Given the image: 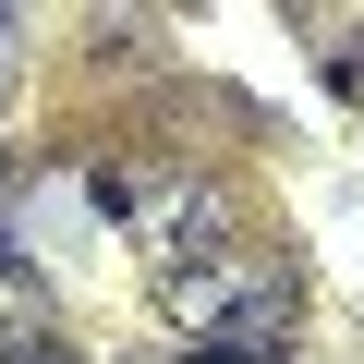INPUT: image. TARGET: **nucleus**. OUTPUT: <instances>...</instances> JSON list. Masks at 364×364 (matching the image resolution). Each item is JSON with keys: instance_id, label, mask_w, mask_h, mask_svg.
Returning <instances> with one entry per match:
<instances>
[{"instance_id": "obj_3", "label": "nucleus", "mask_w": 364, "mask_h": 364, "mask_svg": "<svg viewBox=\"0 0 364 364\" xmlns=\"http://www.w3.org/2000/svg\"><path fill=\"white\" fill-rule=\"evenodd\" d=\"M0 364H85V352H73V340H49V328H37V340H0Z\"/></svg>"}, {"instance_id": "obj_1", "label": "nucleus", "mask_w": 364, "mask_h": 364, "mask_svg": "<svg viewBox=\"0 0 364 364\" xmlns=\"http://www.w3.org/2000/svg\"><path fill=\"white\" fill-rule=\"evenodd\" d=\"M279 291H291V279H279L267 255H243V243H231V255H207V267H182V279H158V304H170V340H182V352L219 340V328H231V316H255V304H279Z\"/></svg>"}, {"instance_id": "obj_2", "label": "nucleus", "mask_w": 364, "mask_h": 364, "mask_svg": "<svg viewBox=\"0 0 364 364\" xmlns=\"http://www.w3.org/2000/svg\"><path fill=\"white\" fill-rule=\"evenodd\" d=\"M134 207H146V219H134V243L158 255V279L231 255V195H219V182H158V195H134Z\"/></svg>"}, {"instance_id": "obj_4", "label": "nucleus", "mask_w": 364, "mask_h": 364, "mask_svg": "<svg viewBox=\"0 0 364 364\" xmlns=\"http://www.w3.org/2000/svg\"><path fill=\"white\" fill-rule=\"evenodd\" d=\"M0 267H13V243H0Z\"/></svg>"}]
</instances>
